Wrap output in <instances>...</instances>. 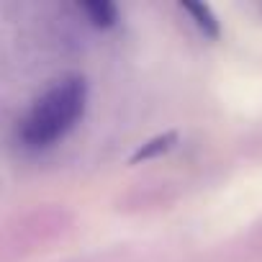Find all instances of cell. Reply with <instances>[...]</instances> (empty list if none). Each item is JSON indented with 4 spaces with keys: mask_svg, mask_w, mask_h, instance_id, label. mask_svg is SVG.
<instances>
[{
    "mask_svg": "<svg viewBox=\"0 0 262 262\" xmlns=\"http://www.w3.org/2000/svg\"><path fill=\"white\" fill-rule=\"evenodd\" d=\"M180 8L190 16V21L195 24V29H198L206 39H219V36H221L219 18L213 16V11H211L206 3H193V0H183Z\"/></svg>",
    "mask_w": 262,
    "mask_h": 262,
    "instance_id": "7a4b0ae2",
    "label": "cell"
},
{
    "mask_svg": "<svg viewBox=\"0 0 262 262\" xmlns=\"http://www.w3.org/2000/svg\"><path fill=\"white\" fill-rule=\"evenodd\" d=\"M88 82L80 75H70L54 82L24 116L18 137L31 149H44L67 137L85 113Z\"/></svg>",
    "mask_w": 262,
    "mask_h": 262,
    "instance_id": "6da1fadb",
    "label": "cell"
},
{
    "mask_svg": "<svg viewBox=\"0 0 262 262\" xmlns=\"http://www.w3.org/2000/svg\"><path fill=\"white\" fill-rule=\"evenodd\" d=\"M80 11L88 16V21L95 29H111L118 21V8L108 0H90V3H80Z\"/></svg>",
    "mask_w": 262,
    "mask_h": 262,
    "instance_id": "3957f363",
    "label": "cell"
},
{
    "mask_svg": "<svg viewBox=\"0 0 262 262\" xmlns=\"http://www.w3.org/2000/svg\"><path fill=\"white\" fill-rule=\"evenodd\" d=\"M175 142H178V137L172 134V131H167V134H160V137L149 139L147 144H142V147L137 149V155L131 157V162H142V160H155V157H160V155L170 152V149L175 147Z\"/></svg>",
    "mask_w": 262,
    "mask_h": 262,
    "instance_id": "277c9868",
    "label": "cell"
}]
</instances>
